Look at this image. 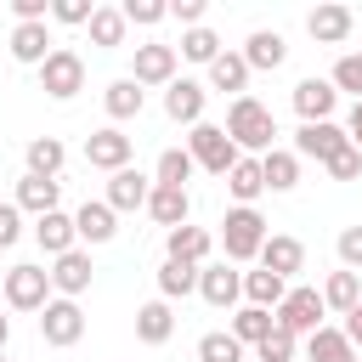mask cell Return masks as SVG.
I'll use <instances>...</instances> for the list:
<instances>
[{
  "label": "cell",
  "mask_w": 362,
  "mask_h": 362,
  "mask_svg": "<svg viewBox=\"0 0 362 362\" xmlns=\"http://www.w3.org/2000/svg\"><path fill=\"white\" fill-rule=\"evenodd\" d=\"M0 362H6V351H0Z\"/></svg>",
  "instance_id": "obj_52"
},
{
  "label": "cell",
  "mask_w": 362,
  "mask_h": 362,
  "mask_svg": "<svg viewBox=\"0 0 362 362\" xmlns=\"http://www.w3.org/2000/svg\"><path fill=\"white\" fill-rule=\"evenodd\" d=\"M23 238V209L17 204H0V249H11Z\"/></svg>",
  "instance_id": "obj_46"
},
{
  "label": "cell",
  "mask_w": 362,
  "mask_h": 362,
  "mask_svg": "<svg viewBox=\"0 0 362 362\" xmlns=\"http://www.w3.org/2000/svg\"><path fill=\"white\" fill-rule=\"evenodd\" d=\"M136 85H170L175 79V45H136Z\"/></svg>",
  "instance_id": "obj_16"
},
{
  "label": "cell",
  "mask_w": 362,
  "mask_h": 362,
  "mask_svg": "<svg viewBox=\"0 0 362 362\" xmlns=\"http://www.w3.org/2000/svg\"><path fill=\"white\" fill-rule=\"evenodd\" d=\"M51 300V272L45 266H11L6 272V305L17 311H45Z\"/></svg>",
  "instance_id": "obj_6"
},
{
  "label": "cell",
  "mask_w": 362,
  "mask_h": 362,
  "mask_svg": "<svg viewBox=\"0 0 362 362\" xmlns=\"http://www.w3.org/2000/svg\"><path fill=\"white\" fill-rule=\"evenodd\" d=\"M305 351H311V362H356V345H351L339 328H328V322L305 339Z\"/></svg>",
  "instance_id": "obj_27"
},
{
  "label": "cell",
  "mask_w": 362,
  "mask_h": 362,
  "mask_svg": "<svg viewBox=\"0 0 362 362\" xmlns=\"http://www.w3.org/2000/svg\"><path fill=\"white\" fill-rule=\"evenodd\" d=\"M51 51H57V45H51L45 23H17V28H11V57H17V62H34V68H40Z\"/></svg>",
  "instance_id": "obj_24"
},
{
  "label": "cell",
  "mask_w": 362,
  "mask_h": 362,
  "mask_svg": "<svg viewBox=\"0 0 362 362\" xmlns=\"http://www.w3.org/2000/svg\"><path fill=\"white\" fill-rule=\"evenodd\" d=\"M147 215L158 221V226H187V215H192V198H187V187H153L147 192Z\"/></svg>",
  "instance_id": "obj_18"
},
{
  "label": "cell",
  "mask_w": 362,
  "mask_h": 362,
  "mask_svg": "<svg viewBox=\"0 0 362 362\" xmlns=\"http://www.w3.org/2000/svg\"><path fill=\"white\" fill-rule=\"evenodd\" d=\"M85 28H90V45H107V51H113V45H124V28H130V23L119 17V6H96Z\"/></svg>",
  "instance_id": "obj_31"
},
{
  "label": "cell",
  "mask_w": 362,
  "mask_h": 362,
  "mask_svg": "<svg viewBox=\"0 0 362 362\" xmlns=\"http://www.w3.org/2000/svg\"><path fill=\"white\" fill-rule=\"evenodd\" d=\"M255 260H260V272H272V277H283V283H288V277L305 266V243L277 232V238H266V243H260V255H255Z\"/></svg>",
  "instance_id": "obj_13"
},
{
  "label": "cell",
  "mask_w": 362,
  "mask_h": 362,
  "mask_svg": "<svg viewBox=\"0 0 362 362\" xmlns=\"http://www.w3.org/2000/svg\"><path fill=\"white\" fill-rule=\"evenodd\" d=\"M187 153H192V164H204L209 175H226V170L243 158L221 124H192V136H187Z\"/></svg>",
  "instance_id": "obj_5"
},
{
  "label": "cell",
  "mask_w": 362,
  "mask_h": 362,
  "mask_svg": "<svg viewBox=\"0 0 362 362\" xmlns=\"http://www.w3.org/2000/svg\"><path fill=\"white\" fill-rule=\"evenodd\" d=\"M90 11H96L90 0H51V17H57V23H68V28L90 23Z\"/></svg>",
  "instance_id": "obj_43"
},
{
  "label": "cell",
  "mask_w": 362,
  "mask_h": 362,
  "mask_svg": "<svg viewBox=\"0 0 362 362\" xmlns=\"http://www.w3.org/2000/svg\"><path fill=\"white\" fill-rule=\"evenodd\" d=\"M198 294L221 311V305H238V294H243V277L226 266V260H215V266H198Z\"/></svg>",
  "instance_id": "obj_15"
},
{
  "label": "cell",
  "mask_w": 362,
  "mask_h": 362,
  "mask_svg": "<svg viewBox=\"0 0 362 362\" xmlns=\"http://www.w3.org/2000/svg\"><path fill=\"white\" fill-rule=\"evenodd\" d=\"M255 351H260V362H294V334L272 328V334H266V339H260Z\"/></svg>",
  "instance_id": "obj_42"
},
{
  "label": "cell",
  "mask_w": 362,
  "mask_h": 362,
  "mask_svg": "<svg viewBox=\"0 0 362 362\" xmlns=\"http://www.w3.org/2000/svg\"><path fill=\"white\" fill-rule=\"evenodd\" d=\"M147 192H153V181H147L141 170L124 164V170L107 175V198H102V204H107L113 215H119V209H147Z\"/></svg>",
  "instance_id": "obj_12"
},
{
  "label": "cell",
  "mask_w": 362,
  "mask_h": 362,
  "mask_svg": "<svg viewBox=\"0 0 362 362\" xmlns=\"http://www.w3.org/2000/svg\"><path fill=\"white\" fill-rule=\"evenodd\" d=\"M209 85H215V90H232V96H243V85H249V62H243L238 51H221V57L209 62Z\"/></svg>",
  "instance_id": "obj_28"
},
{
  "label": "cell",
  "mask_w": 362,
  "mask_h": 362,
  "mask_svg": "<svg viewBox=\"0 0 362 362\" xmlns=\"http://www.w3.org/2000/svg\"><path fill=\"white\" fill-rule=\"evenodd\" d=\"M40 90H45L51 102H68V96H79V90H85V62H79V51L57 45V51L40 62Z\"/></svg>",
  "instance_id": "obj_2"
},
{
  "label": "cell",
  "mask_w": 362,
  "mask_h": 362,
  "mask_svg": "<svg viewBox=\"0 0 362 362\" xmlns=\"http://www.w3.org/2000/svg\"><path fill=\"white\" fill-rule=\"evenodd\" d=\"M40 334H45V345H57V351L79 345V334H85V311H79V300H45V311H40Z\"/></svg>",
  "instance_id": "obj_7"
},
{
  "label": "cell",
  "mask_w": 362,
  "mask_h": 362,
  "mask_svg": "<svg viewBox=\"0 0 362 362\" xmlns=\"http://www.w3.org/2000/svg\"><path fill=\"white\" fill-rule=\"evenodd\" d=\"M272 328H277V322H272V311H260V305H243V311L232 317V328H226V334H232L238 345H260Z\"/></svg>",
  "instance_id": "obj_33"
},
{
  "label": "cell",
  "mask_w": 362,
  "mask_h": 362,
  "mask_svg": "<svg viewBox=\"0 0 362 362\" xmlns=\"http://www.w3.org/2000/svg\"><path fill=\"white\" fill-rule=\"evenodd\" d=\"M102 102H107V119H136L141 113V85L136 79H113Z\"/></svg>",
  "instance_id": "obj_36"
},
{
  "label": "cell",
  "mask_w": 362,
  "mask_h": 362,
  "mask_svg": "<svg viewBox=\"0 0 362 362\" xmlns=\"http://www.w3.org/2000/svg\"><path fill=\"white\" fill-rule=\"evenodd\" d=\"M351 23H356V17H351V6H317V11L305 17V28H311V40H317V45H339V40L351 34Z\"/></svg>",
  "instance_id": "obj_22"
},
{
  "label": "cell",
  "mask_w": 362,
  "mask_h": 362,
  "mask_svg": "<svg viewBox=\"0 0 362 362\" xmlns=\"http://www.w3.org/2000/svg\"><path fill=\"white\" fill-rule=\"evenodd\" d=\"M238 57L249 62V74H255V68H283V57H288V40H283L277 28H255V34H249V45H243Z\"/></svg>",
  "instance_id": "obj_20"
},
{
  "label": "cell",
  "mask_w": 362,
  "mask_h": 362,
  "mask_svg": "<svg viewBox=\"0 0 362 362\" xmlns=\"http://www.w3.org/2000/svg\"><path fill=\"white\" fill-rule=\"evenodd\" d=\"M34 243L57 260V255H68V249H79V238H74V215H62V209H51V215H40L34 221Z\"/></svg>",
  "instance_id": "obj_19"
},
{
  "label": "cell",
  "mask_w": 362,
  "mask_h": 362,
  "mask_svg": "<svg viewBox=\"0 0 362 362\" xmlns=\"http://www.w3.org/2000/svg\"><path fill=\"white\" fill-rule=\"evenodd\" d=\"M351 141H345V130L334 124V119H322V124H300L294 130V158H317V164H328L334 153H345Z\"/></svg>",
  "instance_id": "obj_8"
},
{
  "label": "cell",
  "mask_w": 362,
  "mask_h": 362,
  "mask_svg": "<svg viewBox=\"0 0 362 362\" xmlns=\"http://www.w3.org/2000/svg\"><path fill=\"white\" fill-rule=\"evenodd\" d=\"M356 362H362V356H356Z\"/></svg>",
  "instance_id": "obj_53"
},
{
  "label": "cell",
  "mask_w": 362,
  "mask_h": 362,
  "mask_svg": "<svg viewBox=\"0 0 362 362\" xmlns=\"http://www.w3.org/2000/svg\"><path fill=\"white\" fill-rule=\"evenodd\" d=\"M170 260L204 266V260H209V232H204V226H175V232H170Z\"/></svg>",
  "instance_id": "obj_30"
},
{
  "label": "cell",
  "mask_w": 362,
  "mask_h": 362,
  "mask_svg": "<svg viewBox=\"0 0 362 362\" xmlns=\"http://www.w3.org/2000/svg\"><path fill=\"white\" fill-rule=\"evenodd\" d=\"M62 158H68V147H62L57 136H34V141H28V175H45V181H57Z\"/></svg>",
  "instance_id": "obj_29"
},
{
  "label": "cell",
  "mask_w": 362,
  "mask_h": 362,
  "mask_svg": "<svg viewBox=\"0 0 362 362\" xmlns=\"http://www.w3.org/2000/svg\"><path fill=\"white\" fill-rule=\"evenodd\" d=\"M260 181H266L272 192H288V187H300V158H294V153H283V147L260 153Z\"/></svg>",
  "instance_id": "obj_26"
},
{
  "label": "cell",
  "mask_w": 362,
  "mask_h": 362,
  "mask_svg": "<svg viewBox=\"0 0 362 362\" xmlns=\"http://www.w3.org/2000/svg\"><path fill=\"white\" fill-rule=\"evenodd\" d=\"M334 107H339V90H334L328 79H300V85H294V113H300V124H322Z\"/></svg>",
  "instance_id": "obj_11"
},
{
  "label": "cell",
  "mask_w": 362,
  "mask_h": 362,
  "mask_svg": "<svg viewBox=\"0 0 362 362\" xmlns=\"http://www.w3.org/2000/svg\"><path fill=\"white\" fill-rule=\"evenodd\" d=\"M322 317H328V305H322V294H317V288H288V294H283V305L272 311V322H277L283 334H305V339L322 328Z\"/></svg>",
  "instance_id": "obj_4"
},
{
  "label": "cell",
  "mask_w": 362,
  "mask_h": 362,
  "mask_svg": "<svg viewBox=\"0 0 362 362\" xmlns=\"http://www.w3.org/2000/svg\"><path fill=\"white\" fill-rule=\"evenodd\" d=\"M328 175H334V181H356V175H362V153H356V147L334 153V158H328Z\"/></svg>",
  "instance_id": "obj_44"
},
{
  "label": "cell",
  "mask_w": 362,
  "mask_h": 362,
  "mask_svg": "<svg viewBox=\"0 0 362 362\" xmlns=\"http://www.w3.org/2000/svg\"><path fill=\"white\" fill-rule=\"evenodd\" d=\"M175 334V311H170V300H147L141 311H136V339L141 345H164Z\"/></svg>",
  "instance_id": "obj_23"
},
{
  "label": "cell",
  "mask_w": 362,
  "mask_h": 362,
  "mask_svg": "<svg viewBox=\"0 0 362 362\" xmlns=\"http://www.w3.org/2000/svg\"><path fill=\"white\" fill-rule=\"evenodd\" d=\"M198 362H243V345L232 334H204L198 339Z\"/></svg>",
  "instance_id": "obj_39"
},
{
  "label": "cell",
  "mask_w": 362,
  "mask_h": 362,
  "mask_svg": "<svg viewBox=\"0 0 362 362\" xmlns=\"http://www.w3.org/2000/svg\"><path fill=\"white\" fill-rule=\"evenodd\" d=\"M119 17H124V23L153 28V23H164V17H170V6H164V0H124V6H119Z\"/></svg>",
  "instance_id": "obj_41"
},
{
  "label": "cell",
  "mask_w": 362,
  "mask_h": 362,
  "mask_svg": "<svg viewBox=\"0 0 362 362\" xmlns=\"http://www.w3.org/2000/svg\"><path fill=\"white\" fill-rule=\"evenodd\" d=\"M51 288H57L62 300H79V294L90 288V255H85V249L57 255V260H51Z\"/></svg>",
  "instance_id": "obj_14"
},
{
  "label": "cell",
  "mask_w": 362,
  "mask_h": 362,
  "mask_svg": "<svg viewBox=\"0 0 362 362\" xmlns=\"http://www.w3.org/2000/svg\"><path fill=\"white\" fill-rule=\"evenodd\" d=\"M57 198H62V181H45V175H23L11 204H17V209H28V215L40 221V215H51V209H57Z\"/></svg>",
  "instance_id": "obj_21"
},
{
  "label": "cell",
  "mask_w": 362,
  "mask_h": 362,
  "mask_svg": "<svg viewBox=\"0 0 362 362\" xmlns=\"http://www.w3.org/2000/svg\"><path fill=\"white\" fill-rule=\"evenodd\" d=\"M11 11H17V23H45L51 0H11Z\"/></svg>",
  "instance_id": "obj_47"
},
{
  "label": "cell",
  "mask_w": 362,
  "mask_h": 362,
  "mask_svg": "<svg viewBox=\"0 0 362 362\" xmlns=\"http://www.w3.org/2000/svg\"><path fill=\"white\" fill-rule=\"evenodd\" d=\"M187 175H192V153L164 147L158 153V170H153V187H187Z\"/></svg>",
  "instance_id": "obj_37"
},
{
  "label": "cell",
  "mask_w": 362,
  "mask_h": 362,
  "mask_svg": "<svg viewBox=\"0 0 362 362\" xmlns=\"http://www.w3.org/2000/svg\"><path fill=\"white\" fill-rule=\"evenodd\" d=\"M226 136H232V147L243 153H272V136H277V119H272V107L266 102H255V96H232V113H226V124H221Z\"/></svg>",
  "instance_id": "obj_1"
},
{
  "label": "cell",
  "mask_w": 362,
  "mask_h": 362,
  "mask_svg": "<svg viewBox=\"0 0 362 362\" xmlns=\"http://www.w3.org/2000/svg\"><path fill=\"white\" fill-rule=\"evenodd\" d=\"M113 232H119V215H113L102 198H85L79 215H74V238H79V243H107Z\"/></svg>",
  "instance_id": "obj_17"
},
{
  "label": "cell",
  "mask_w": 362,
  "mask_h": 362,
  "mask_svg": "<svg viewBox=\"0 0 362 362\" xmlns=\"http://www.w3.org/2000/svg\"><path fill=\"white\" fill-rule=\"evenodd\" d=\"M334 90H356V102H362V51H345L339 62H334V79H328Z\"/></svg>",
  "instance_id": "obj_40"
},
{
  "label": "cell",
  "mask_w": 362,
  "mask_h": 362,
  "mask_svg": "<svg viewBox=\"0 0 362 362\" xmlns=\"http://www.w3.org/2000/svg\"><path fill=\"white\" fill-rule=\"evenodd\" d=\"M204 102H209V90L198 79H170L164 85V113L175 124H204Z\"/></svg>",
  "instance_id": "obj_10"
},
{
  "label": "cell",
  "mask_w": 362,
  "mask_h": 362,
  "mask_svg": "<svg viewBox=\"0 0 362 362\" xmlns=\"http://www.w3.org/2000/svg\"><path fill=\"white\" fill-rule=\"evenodd\" d=\"M181 57L209 68V62L221 57V34H215V28H187V34H181Z\"/></svg>",
  "instance_id": "obj_38"
},
{
  "label": "cell",
  "mask_w": 362,
  "mask_h": 362,
  "mask_svg": "<svg viewBox=\"0 0 362 362\" xmlns=\"http://www.w3.org/2000/svg\"><path fill=\"white\" fill-rule=\"evenodd\" d=\"M266 238H272V232H266L260 209H226V221H221V243H226V260H255Z\"/></svg>",
  "instance_id": "obj_3"
},
{
  "label": "cell",
  "mask_w": 362,
  "mask_h": 362,
  "mask_svg": "<svg viewBox=\"0 0 362 362\" xmlns=\"http://www.w3.org/2000/svg\"><path fill=\"white\" fill-rule=\"evenodd\" d=\"M243 294H249V305L277 311V305H283V294H288V283H283V277H272V272H249V277H243Z\"/></svg>",
  "instance_id": "obj_32"
},
{
  "label": "cell",
  "mask_w": 362,
  "mask_h": 362,
  "mask_svg": "<svg viewBox=\"0 0 362 362\" xmlns=\"http://www.w3.org/2000/svg\"><path fill=\"white\" fill-rule=\"evenodd\" d=\"M6 339H11V317H0V351H6Z\"/></svg>",
  "instance_id": "obj_51"
},
{
  "label": "cell",
  "mask_w": 362,
  "mask_h": 362,
  "mask_svg": "<svg viewBox=\"0 0 362 362\" xmlns=\"http://www.w3.org/2000/svg\"><path fill=\"white\" fill-rule=\"evenodd\" d=\"M170 17H181L187 28H204V0H175V6H170Z\"/></svg>",
  "instance_id": "obj_48"
},
{
  "label": "cell",
  "mask_w": 362,
  "mask_h": 362,
  "mask_svg": "<svg viewBox=\"0 0 362 362\" xmlns=\"http://www.w3.org/2000/svg\"><path fill=\"white\" fill-rule=\"evenodd\" d=\"M85 158H90V170H124L130 164V136L119 130V124H107V130H90L85 136Z\"/></svg>",
  "instance_id": "obj_9"
},
{
  "label": "cell",
  "mask_w": 362,
  "mask_h": 362,
  "mask_svg": "<svg viewBox=\"0 0 362 362\" xmlns=\"http://www.w3.org/2000/svg\"><path fill=\"white\" fill-rule=\"evenodd\" d=\"M345 141L362 153V102H356V107H351V119H345Z\"/></svg>",
  "instance_id": "obj_50"
},
{
  "label": "cell",
  "mask_w": 362,
  "mask_h": 362,
  "mask_svg": "<svg viewBox=\"0 0 362 362\" xmlns=\"http://www.w3.org/2000/svg\"><path fill=\"white\" fill-rule=\"evenodd\" d=\"M226 192L238 198V209H255V198L266 192V181H260V158H238V164L226 170Z\"/></svg>",
  "instance_id": "obj_25"
},
{
  "label": "cell",
  "mask_w": 362,
  "mask_h": 362,
  "mask_svg": "<svg viewBox=\"0 0 362 362\" xmlns=\"http://www.w3.org/2000/svg\"><path fill=\"white\" fill-rule=\"evenodd\" d=\"M339 260H345V272L362 266V226H345L339 232Z\"/></svg>",
  "instance_id": "obj_45"
},
{
  "label": "cell",
  "mask_w": 362,
  "mask_h": 362,
  "mask_svg": "<svg viewBox=\"0 0 362 362\" xmlns=\"http://www.w3.org/2000/svg\"><path fill=\"white\" fill-rule=\"evenodd\" d=\"M339 334H345L351 345H362V300H356V305L345 311V328H339Z\"/></svg>",
  "instance_id": "obj_49"
},
{
  "label": "cell",
  "mask_w": 362,
  "mask_h": 362,
  "mask_svg": "<svg viewBox=\"0 0 362 362\" xmlns=\"http://www.w3.org/2000/svg\"><path fill=\"white\" fill-rule=\"evenodd\" d=\"M192 288H198V266H187V260H164L158 266V294L164 300H181Z\"/></svg>",
  "instance_id": "obj_34"
},
{
  "label": "cell",
  "mask_w": 362,
  "mask_h": 362,
  "mask_svg": "<svg viewBox=\"0 0 362 362\" xmlns=\"http://www.w3.org/2000/svg\"><path fill=\"white\" fill-rule=\"evenodd\" d=\"M356 300H362V277H356V272H334V277L322 283V305H328V311H351Z\"/></svg>",
  "instance_id": "obj_35"
}]
</instances>
